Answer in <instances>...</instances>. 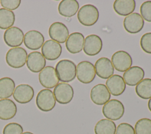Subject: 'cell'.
Wrapping results in <instances>:
<instances>
[{
	"mask_svg": "<svg viewBox=\"0 0 151 134\" xmlns=\"http://www.w3.org/2000/svg\"><path fill=\"white\" fill-rule=\"evenodd\" d=\"M36 105L42 112H50L52 110L56 104L53 92L48 89L40 90L36 97Z\"/></svg>",
	"mask_w": 151,
	"mask_h": 134,
	"instance_id": "5",
	"label": "cell"
},
{
	"mask_svg": "<svg viewBox=\"0 0 151 134\" xmlns=\"http://www.w3.org/2000/svg\"><path fill=\"white\" fill-rule=\"evenodd\" d=\"M0 3L3 8L12 11L17 9L20 4V0H1L0 1Z\"/></svg>",
	"mask_w": 151,
	"mask_h": 134,
	"instance_id": "35",
	"label": "cell"
},
{
	"mask_svg": "<svg viewBox=\"0 0 151 134\" xmlns=\"http://www.w3.org/2000/svg\"><path fill=\"white\" fill-rule=\"evenodd\" d=\"M115 134H135L134 128L127 123H122L116 128Z\"/></svg>",
	"mask_w": 151,
	"mask_h": 134,
	"instance_id": "34",
	"label": "cell"
},
{
	"mask_svg": "<svg viewBox=\"0 0 151 134\" xmlns=\"http://www.w3.org/2000/svg\"><path fill=\"white\" fill-rule=\"evenodd\" d=\"M147 106H148V109L151 112V98L149 99L148 103H147Z\"/></svg>",
	"mask_w": 151,
	"mask_h": 134,
	"instance_id": "36",
	"label": "cell"
},
{
	"mask_svg": "<svg viewBox=\"0 0 151 134\" xmlns=\"http://www.w3.org/2000/svg\"><path fill=\"white\" fill-rule=\"evenodd\" d=\"M16 104L11 99L0 100V119L8 120L12 119L17 113Z\"/></svg>",
	"mask_w": 151,
	"mask_h": 134,
	"instance_id": "23",
	"label": "cell"
},
{
	"mask_svg": "<svg viewBox=\"0 0 151 134\" xmlns=\"http://www.w3.org/2000/svg\"><path fill=\"white\" fill-rule=\"evenodd\" d=\"M102 112L106 119L117 120L123 117L124 113V107L120 100L111 99L104 104Z\"/></svg>",
	"mask_w": 151,
	"mask_h": 134,
	"instance_id": "4",
	"label": "cell"
},
{
	"mask_svg": "<svg viewBox=\"0 0 151 134\" xmlns=\"http://www.w3.org/2000/svg\"><path fill=\"white\" fill-rule=\"evenodd\" d=\"M140 12L143 19L151 22V1H145L141 5Z\"/></svg>",
	"mask_w": 151,
	"mask_h": 134,
	"instance_id": "32",
	"label": "cell"
},
{
	"mask_svg": "<svg viewBox=\"0 0 151 134\" xmlns=\"http://www.w3.org/2000/svg\"><path fill=\"white\" fill-rule=\"evenodd\" d=\"M38 79L40 84L48 89L55 87L59 83L55 68L50 66L45 67L40 72Z\"/></svg>",
	"mask_w": 151,
	"mask_h": 134,
	"instance_id": "9",
	"label": "cell"
},
{
	"mask_svg": "<svg viewBox=\"0 0 151 134\" xmlns=\"http://www.w3.org/2000/svg\"><path fill=\"white\" fill-rule=\"evenodd\" d=\"M76 76L81 83L84 84L90 83L96 77L94 66L88 61L80 62L76 67Z\"/></svg>",
	"mask_w": 151,
	"mask_h": 134,
	"instance_id": "6",
	"label": "cell"
},
{
	"mask_svg": "<svg viewBox=\"0 0 151 134\" xmlns=\"http://www.w3.org/2000/svg\"><path fill=\"white\" fill-rule=\"evenodd\" d=\"M24 32L17 27H12L4 32V40L5 44L11 47H18L24 41Z\"/></svg>",
	"mask_w": 151,
	"mask_h": 134,
	"instance_id": "11",
	"label": "cell"
},
{
	"mask_svg": "<svg viewBox=\"0 0 151 134\" xmlns=\"http://www.w3.org/2000/svg\"><path fill=\"white\" fill-rule=\"evenodd\" d=\"M137 95L143 99L151 98V79L146 78L139 82L135 88Z\"/></svg>",
	"mask_w": 151,
	"mask_h": 134,
	"instance_id": "29",
	"label": "cell"
},
{
	"mask_svg": "<svg viewBox=\"0 0 151 134\" xmlns=\"http://www.w3.org/2000/svg\"><path fill=\"white\" fill-rule=\"evenodd\" d=\"M144 70L139 66H133L127 70L123 74V79L126 83L130 86L137 85L144 78Z\"/></svg>",
	"mask_w": 151,
	"mask_h": 134,
	"instance_id": "22",
	"label": "cell"
},
{
	"mask_svg": "<svg viewBox=\"0 0 151 134\" xmlns=\"http://www.w3.org/2000/svg\"><path fill=\"white\" fill-rule=\"evenodd\" d=\"M111 61L114 68L120 72H125L132 65V57L127 52L123 50L114 53L111 57Z\"/></svg>",
	"mask_w": 151,
	"mask_h": 134,
	"instance_id": "8",
	"label": "cell"
},
{
	"mask_svg": "<svg viewBox=\"0 0 151 134\" xmlns=\"http://www.w3.org/2000/svg\"><path fill=\"white\" fill-rule=\"evenodd\" d=\"M145 24L144 19L137 12L126 16L123 21V27L125 30L130 34H136L140 32L143 28Z\"/></svg>",
	"mask_w": 151,
	"mask_h": 134,
	"instance_id": "10",
	"label": "cell"
},
{
	"mask_svg": "<svg viewBox=\"0 0 151 134\" xmlns=\"http://www.w3.org/2000/svg\"><path fill=\"white\" fill-rule=\"evenodd\" d=\"M14 100L21 104H25L32 100L34 96L33 88L27 84H21L17 86L14 91Z\"/></svg>",
	"mask_w": 151,
	"mask_h": 134,
	"instance_id": "15",
	"label": "cell"
},
{
	"mask_svg": "<svg viewBox=\"0 0 151 134\" xmlns=\"http://www.w3.org/2000/svg\"><path fill=\"white\" fill-rule=\"evenodd\" d=\"M135 8L134 0H116L113 4L114 11L121 16H127L132 14Z\"/></svg>",
	"mask_w": 151,
	"mask_h": 134,
	"instance_id": "25",
	"label": "cell"
},
{
	"mask_svg": "<svg viewBox=\"0 0 151 134\" xmlns=\"http://www.w3.org/2000/svg\"><path fill=\"white\" fill-rule=\"evenodd\" d=\"M116 125L115 123L107 119L98 121L94 127L95 134H115Z\"/></svg>",
	"mask_w": 151,
	"mask_h": 134,
	"instance_id": "26",
	"label": "cell"
},
{
	"mask_svg": "<svg viewBox=\"0 0 151 134\" xmlns=\"http://www.w3.org/2000/svg\"><path fill=\"white\" fill-rule=\"evenodd\" d=\"M41 53L44 57L48 60H55L60 57L62 53V47L57 42L47 40L41 47Z\"/></svg>",
	"mask_w": 151,
	"mask_h": 134,
	"instance_id": "16",
	"label": "cell"
},
{
	"mask_svg": "<svg viewBox=\"0 0 151 134\" xmlns=\"http://www.w3.org/2000/svg\"><path fill=\"white\" fill-rule=\"evenodd\" d=\"M25 46L31 50H37L44 43V37L40 31L31 30L26 32L24 37Z\"/></svg>",
	"mask_w": 151,
	"mask_h": 134,
	"instance_id": "18",
	"label": "cell"
},
{
	"mask_svg": "<svg viewBox=\"0 0 151 134\" xmlns=\"http://www.w3.org/2000/svg\"><path fill=\"white\" fill-rule=\"evenodd\" d=\"M27 52L22 47H14L9 49L6 54L5 60L7 64L12 68L22 67L26 63Z\"/></svg>",
	"mask_w": 151,
	"mask_h": 134,
	"instance_id": "3",
	"label": "cell"
},
{
	"mask_svg": "<svg viewBox=\"0 0 151 134\" xmlns=\"http://www.w3.org/2000/svg\"><path fill=\"white\" fill-rule=\"evenodd\" d=\"M15 16L12 11L0 8V29L7 30L13 26Z\"/></svg>",
	"mask_w": 151,
	"mask_h": 134,
	"instance_id": "28",
	"label": "cell"
},
{
	"mask_svg": "<svg viewBox=\"0 0 151 134\" xmlns=\"http://www.w3.org/2000/svg\"><path fill=\"white\" fill-rule=\"evenodd\" d=\"M96 74L103 79H108L113 76L114 71L111 60L107 57L99 58L95 63Z\"/></svg>",
	"mask_w": 151,
	"mask_h": 134,
	"instance_id": "17",
	"label": "cell"
},
{
	"mask_svg": "<svg viewBox=\"0 0 151 134\" xmlns=\"http://www.w3.org/2000/svg\"><path fill=\"white\" fill-rule=\"evenodd\" d=\"M84 43V37L81 32H75L69 35L65 41L67 50L71 54H77L81 52Z\"/></svg>",
	"mask_w": 151,
	"mask_h": 134,
	"instance_id": "21",
	"label": "cell"
},
{
	"mask_svg": "<svg viewBox=\"0 0 151 134\" xmlns=\"http://www.w3.org/2000/svg\"><path fill=\"white\" fill-rule=\"evenodd\" d=\"M22 134H34V133H31L30 132H25L22 133Z\"/></svg>",
	"mask_w": 151,
	"mask_h": 134,
	"instance_id": "37",
	"label": "cell"
},
{
	"mask_svg": "<svg viewBox=\"0 0 151 134\" xmlns=\"http://www.w3.org/2000/svg\"><path fill=\"white\" fill-rule=\"evenodd\" d=\"M99 18V12L97 8L91 4H86L82 6L77 14V18L80 24L86 27L94 25Z\"/></svg>",
	"mask_w": 151,
	"mask_h": 134,
	"instance_id": "2",
	"label": "cell"
},
{
	"mask_svg": "<svg viewBox=\"0 0 151 134\" xmlns=\"http://www.w3.org/2000/svg\"><path fill=\"white\" fill-rule=\"evenodd\" d=\"M76 65L71 60L63 59L60 60L55 66V71L60 81L68 83L76 77Z\"/></svg>",
	"mask_w": 151,
	"mask_h": 134,
	"instance_id": "1",
	"label": "cell"
},
{
	"mask_svg": "<svg viewBox=\"0 0 151 134\" xmlns=\"http://www.w3.org/2000/svg\"><path fill=\"white\" fill-rule=\"evenodd\" d=\"M102 47L101 38L97 35L90 34L84 39L83 51L87 55L94 56L101 51Z\"/></svg>",
	"mask_w": 151,
	"mask_h": 134,
	"instance_id": "12",
	"label": "cell"
},
{
	"mask_svg": "<svg viewBox=\"0 0 151 134\" xmlns=\"http://www.w3.org/2000/svg\"><path fill=\"white\" fill-rule=\"evenodd\" d=\"M27 66L33 73L40 72L46 64L45 58L38 51H32L28 54L27 59Z\"/></svg>",
	"mask_w": 151,
	"mask_h": 134,
	"instance_id": "19",
	"label": "cell"
},
{
	"mask_svg": "<svg viewBox=\"0 0 151 134\" xmlns=\"http://www.w3.org/2000/svg\"><path fill=\"white\" fill-rule=\"evenodd\" d=\"M135 134H151V119L142 118L137 121L134 126Z\"/></svg>",
	"mask_w": 151,
	"mask_h": 134,
	"instance_id": "30",
	"label": "cell"
},
{
	"mask_svg": "<svg viewBox=\"0 0 151 134\" xmlns=\"http://www.w3.org/2000/svg\"><path fill=\"white\" fill-rule=\"evenodd\" d=\"M79 9V4L76 0H63L58 5L59 14L64 17H71L76 14Z\"/></svg>",
	"mask_w": 151,
	"mask_h": 134,
	"instance_id": "24",
	"label": "cell"
},
{
	"mask_svg": "<svg viewBox=\"0 0 151 134\" xmlns=\"http://www.w3.org/2000/svg\"><path fill=\"white\" fill-rule=\"evenodd\" d=\"M53 94L55 100L60 104L69 103L74 97V90L68 83H58L54 89Z\"/></svg>",
	"mask_w": 151,
	"mask_h": 134,
	"instance_id": "7",
	"label": "cell"
},
{
	"mask_svg": "<svg viewBox=\"0 0 151 134\" xmlns=\"http://www.w3.org/2000/svg\"><path fill=\"white\" fill-rule=\"evenodd\" d=\"M106 86L110 93L114 96L121 95L126 89L124 79L119 74H114L109 77L106 82Z\"/></svg>",
	"mask_w": 151,
	"mask_h": 134,
	"instance_id": "20",
	"label": "cell"
},
{
	"mask_svg": "<svg viewBox=\"0 0 151 134\" xmlns=\"http://www.w3.org/2000/svg\"><path fill=\"white\" fill-rule=\"evenodd\" d=\"M23 128L22 126L15 122L9 123L5 126L3 129L2 134H22Z\"/></svg>",
	"mask_w": 151,
	"mask_h": 134,
	"instance_id": "31",
	"label": "cell"
},
{
	"mask_svg": "<svg viewBox=\"0 0 151 134\" xmlns=\"http://www.w3.org/2000/svg\"><path fill=\"white\" fill-rule=\"evenodd\" d=\"M111 94L106 86L103 84H98L94 86L90 91L91 101L97 105H104L110 100Z\"/></svg>",
	"mask_w": 151,
	"mask_h": 134,
	"instance_id": "14",
	"label": "cell"
},
{
	"mask_svg": "<svg viewBox=\"0 0 151 134\" xmlns=\"http://www.w3.org/2000/svg\"><path fill=\"white\" fill-rule=\"evenodd\" d=\"M50 37L57 43H64L69 36V31L65 24L61 22L52 23L48 30Z\"/></svg>",
	"mask_w": 151,
	"mask_h": 134,
	"instance_id": "13",
	"label": "cell"
},
{
	"mask_svg": "<svg viewBox=\"0 0 151 134\" xmlns=\"http://www.w3.org/2000/svg\"><path fill=\"white\" fill-rule=\"evenodd\" d=\"M140 47L146 53L151 54V32L143 34L140 38Z\"/></svg>",
	"mask_w": 151,
	"mask_h": 134,
	"instance_id": "33",
	"label": "cell"
},
{
	"mask_svg": "<svg viewBox=\"0 0 151 134\" xmlns=\"http://www.w3.org/2000/svg\"><path fill=\"white\" fill-rule=\"evenodd\" d=\"M15 88L14 81L10 77H5L0 79V99L10 97Z\"/></svg>",
	"mask_w": 151,
	"mask_h": 134,
	"instance_id": "27",
	"label": "cell"
}]
</instances>
